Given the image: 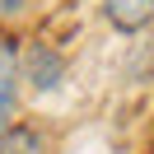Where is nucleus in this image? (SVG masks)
Wrapping results in <instances>:
<instances>
[{"mask_svg": "<svg viewBox=\"0 0 154 154\" xmlns=\"http://www.w3.org/2000/svg\"><path fill=\"white\" fill-rule=\"evenodd\" d=\"M66 56L61 47L51 42H19V75H23V89L33 94H51V89L66 84Z\"/></svg>", "mask_w": 154, "mask_h": 154, "instance_id": "f257e3e1", "label": "nucleus"}, {"mask_svg": "<svg viewBox=\"0 0 154 154\" xmlns=\"http://www.w3.org/2000/svg\"><path fill=\"white\" fill-rule=\"evenodd\" d=\"M19 94H23L19 42H14V38H0V135L19 122Z\"/></svg>", "mask_w": 154, "mask_h": 154, "instance_id": "f03ea898", "label": "nucleus"}, {"mask_svg": "<svg viewBox=\"0 0 154 154\" xmlns=\"http://www.w3.org/2000/svg\"><path fill=\"white\" fill-rule=\"evenodd\" d=\"M107 28L122 33V38H135L154 23V0H98Z\"/></svg>", "mask_w": 154, "mask_h": 154, "instance_id": "7ed1b4c3", "label": "nucleus"}, {"mask_svg": "<svg viewBox=\"0 0 154 154\" xmlns=\"http://www.w3.org/2000/svg\"><path fill=\"white\" fill-rule=\"evenodd\" d=\"M0 154H51V131L42 122L19 117L10 131L0 135Z\"/></svg>", "mask_w": 154, "mask_h": 154, "instance_id": "20e7f679", "label": "nucleus"}]
</instances>
